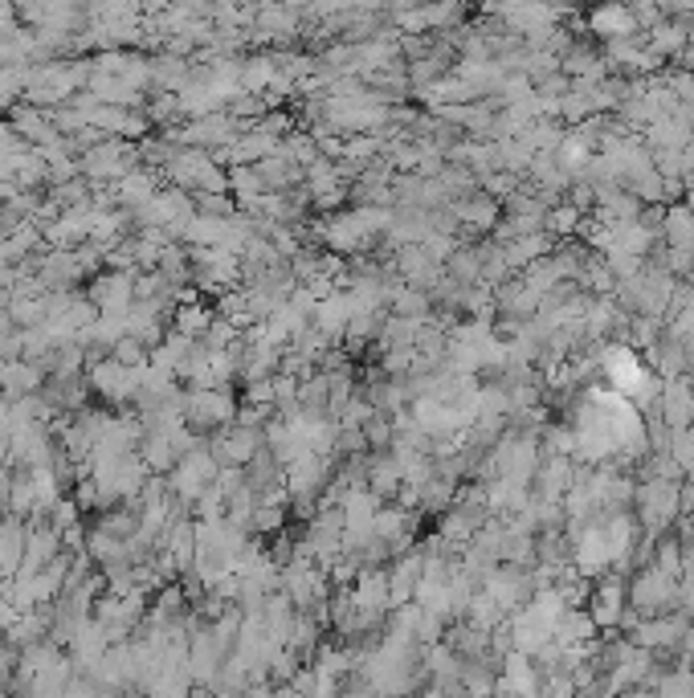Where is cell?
Segmentation results:
<instances>
[{"mask_svg":"<svg viewBox=\"0 0 694 698\" xmlns=\"http://www.w3.org/2000/svg\"><path fill=\"white\" fill-rule=\"evenodd\" d=\"M188 421L196 425H229L233 421V401L229 392H217V388H192L188 401L180 405Z\"/></svg>","mask_w":694,"mask_h":698,"instance_id":"obj_1","label":"cell"},{"mask_svg":"<svg viewBox=\"0 0 694 698\" xmlns=\"http://www.w3.org/2000/svg\"><path fill=\"white\" fill-rule=\"evenodd\" d=\"M0 384H5L13 396L17 392H29V388H37L41 384V372L33 368V364H9L5 372H0Z\"/></svg>","mask_w":694,"mask_h":698,"instance_id":"obj_2","label":"cell"}]
</instances>
